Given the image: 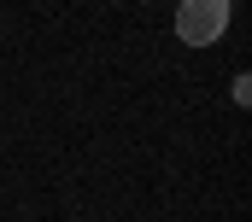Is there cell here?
<instances>
[{
	"instance_id": "obj_1",
	"label": "cell",
	"mask_w": 252,
	"mask_h": 222,
	"mask_svg": "<svg viewBox=\"0 0 252 222\" xmlns=\"http://www.w3.org/2000/svg\"><path fill=\"white\" fill-rule=\"evenodd\" d=\"M229 29V0H182L176 6V35L188 47H211Z\"/></svg>"
}]
</instances>
